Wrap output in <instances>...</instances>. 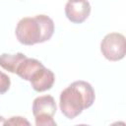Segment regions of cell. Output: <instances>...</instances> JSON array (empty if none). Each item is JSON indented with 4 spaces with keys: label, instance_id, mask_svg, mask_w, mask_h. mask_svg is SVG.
Instances as JSON below:
<instances>
[{
    "label": "cell",
    "instance_id": "cell-1",
    "mask_svg": "<svg viewBox=\"0 0 126 126\" xmlns=\"http://www.w3.org/2000/svg\"><path fill=\"white\" fill-rule=\"evenodd\" d=\"M95 99L94 90L86 81H75L60 94L59 106L64 116L74 119L86 108L93 105Z\"/></svg>",
    "mask_w": 126,
    "mask_h": 126
},
{
    "label": "cell",
    "instance_id": "cell-2",
    "mask_svg": "<svg viewBox=\"0 0 126 126\" xmlns=\"http://www.w3.org/2000/svg\"><path fill=\"white\" fill-rule=\"evenodd\" d=\"M54 32V23L46 15L26 17L17 24L15 34L24 45H33L49 40Z\"/></svg>",
    "mask_w": 126,
    "mask_h": 126
},
{
    "label": "cell",
    "instance_id": "cell-3",
    "mask_svg": "<svg viewBox=\"0 0 126 126\" xmlns=\"http://www.w3.org/2000/svg\"><path fill=\"white\" fill-rule=\"evenodd\" d=\"M15 74L20 78L31 82L32 88L38 93L50 90L55 81L53 72L45 68L40 61L34 58L26 57L23 59L19 63Z\"/></svg>",
    "mask_w": 126,
    "mask_h": 126
},
{
    "label": "cell",
    "instance_id": "cell-4",
    "mask_svg": "<svg viewBox=\"0 0 126 126\" xmlns=\"http://www.w3.org/2000/svg\"><path fill=\"white\" fill-rule=\"evenodd\" d=\"M100 51L109 61H119L123 59L126 53L125 36L119 32L106 34L100 42Z\"/></svg>",
    "mask_w": 126,
    "mask_h": 126
},
{
    "label": "cell",
    "instance_id": "cell-5",
    "mask_svg": "<svg viewBox=\"0 0 126 126\" xmlns=\"http://www.w3.org/2000/svg\"><path fill=\"white\" fill-rule=\"evenodd\" d=\"M91 14V5L88 0H69L65 5V15L74 24H82Z\"/></svg>",
    "mask_w": 126,
    "mask_h": 126
},
{
    "label": "cell",
    "instance_id": "cell-6",
    "mask_svg": "<svg viewBox=\"0 0 126 126\" xmlns=\"http://www.w3.org/2000/svg\"><path fill=\"white\" fill-rule=\"evenodd\" d=\"M56 113V102L51 95H41L32 102V114L34 117H53Z\"/></svg>",
    "mask_w": 126,
    "mask_h": 126
},
{
    "label": "cell",
    "instance_id": "cell-7",
    "mask_svg": "<svg viewBox=\"0 0 126 126\" xmlns=\"http://www.w3.org/2000/svg\"><path fill=\"white\" fill-rule=\"evenodd\" d=\"M27 56L24 53L18 52L15 54H8V53H3L0 55V66L10 72V73H16V69L19 65V63L25 59Z\"/></svg>",
    "mask_w": 126,
    "mask_h": 126
},
{
    "label": "cell",
    "instance_id": "cell-8",
    "mask_svg": "<svg viewBox=\"0 0 126 126\" xmlns=\"http://www.w3.org/2000/svg\"><path fill=\"white\" fill-rule=\"evenodd\" d=\"M11 86V80L5 73L0 71V94H5Z\"/></svg>",
    "mask_w": 126,
    "mask_h": 126
},
{
    "label": "cell",
    "instance_id": "cell-9",
    "mask_svg": "<svg viewBox=\"0 0 126 126\" xmlns=\"http://www.w3.org/2000/svg\"><path fill=\"white\" fill-rule=\"evenodd\" d=\"M4 125H30V122L21 116H13L8 120H5Z\"/></svg>",
    "mask_w": 126,
    "mask_h": 126
},
{
    "label": "cell",
    "instance_id": "cell-10",
    "mask_svg": "<svg viewBox=\"0 0 126 126\" xmlns=\"http://www.w3.org/2000/svg\"><path fill=\"white\" fill-rule=\"evenodd\" d=\"M36 126H56L53 117H35Z\"/></svg>",
    "mask_w": 126,
    "mask_h": 126
},
{
    "label": "cell",
    "instance_id": "cell-11",
    "mask_svg": "<svg viewBox=\"0 0 126 126\" xmlns=\"http://www.w3.org/2000/svg\"><path fill=\"white\" fill-rule=\"evenodd\" d=\"M4 123H5V119H4V117L0 116V125H4Z\"/></svg>",
    "mask_w": 126,
    "mask_h": 126
}]
</instances>
